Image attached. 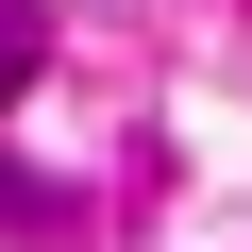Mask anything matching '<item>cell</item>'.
<instances>
[{
	"label": "cell",
	"instance_id": "cell-1",
	"mask_svg": "<svg viewBox=\"0 0 252 252\" xmlns=\"http://www.w3.org/2000/svg\"><path fill=\"white\" fill-rule=\"evenodd\" d=\"M17 67H34V17H0V84H17Z\"/></svg>",
	"mask_w": 252,
	"mask_h": 252
}]
</instances>
